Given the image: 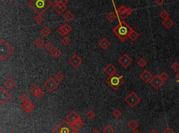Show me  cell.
Instances as JSON below:
<instances>
[{
    "instance_id": "cell-1",
    "label": "cell",
    "mask_w": 179,
    "mask_h": 133,
    "mask_svg": "<svg viewBox=\"0 0 179 133\" xmlns=\"http://www.w3.org/2000/svg\"><path fill=\"white\" fill-rule=\"evenodd\" d=\"M131 30L132 29L131 27L125 21L122 20L120 21V23L113 29V33L122 42H125L127 41V38H129V35Z\"/></svg>"
},
{
    "instance_id": "cell-2",
    "label": "cell",
    "mask_w": 179,
    "mask_h": 133,
    "mask_svg": "<svg viewBox=\"0 0 179 133\" xmlns=\"http://www.w3.org/2000/svg\"><path fill=\"white\" fill-rule=\"evenodd\" d=\"M52 5L50 0H30L29 6L38 15H42Z\"/></svg>"
},
{
    "instance_id": "cell-3",
    "label": "cell",
    "mask_w": 179,
    "mask_h": 133,
    "mask_svg": "<svg viewBox=\"0 0 179 133\" xmlns=\"http://www.w3.org/2000/svg\"><path fill=\"white\" fill-rule=\"evenodd\" d=\"M14 52V49L5 41L1 39L0 41V59L4 61Z\"/></svg>"
},
{
    "instance_id": "cell-4",
    "label": "cell",
    "mask_w": 179,
    "mask_h": 133,
    "mask_svg": "<svg viewBox=\"0 0 179 133\" xmlns=\"http://www.w3.org/2000/svg\"><path fill=\"white\" fill-rule=\"evenodd\" d=\"M124 82H125V79H124L123 76L119 75L117 73L113 76H110L106 79V82L114 90H117L122 84L124 83Z\"/></svg>"
},
{
    "instance_id": "cell-5",
    "label": "cell",
    "mask_w": 179,
    "mask_h": 133,
    "mask_svg": "<svg viewBox=\"0 0 179 133\" xmlns=\"http://www.w3.org/2000/svg\"><path fill=\"white\" fill-rule=\"evenodd\" d=\"M124 101L130 107H134L141 102V98L136 94V93H134V91H131L127 97L125 98Z\"/></svg>"
},
{
    "instance_id": "cell-6",
    "label": "cell",
    "mask_w": 179,
    "mask_h": 133,
    "mask_svg": "<svg viewBox=\"0 0 179 133\" xmlns=\"http://www.w3.org/2000/svg\"><path fill=\"white\" fill-rule=\"evenodd\" d=\"M72 129L70 126V123L67 120H64L57 125L53 130L52 133H71Z\"/></svg>"
},
{
    "instance_id": "cell-7",
    "label": "cell",
    "mask_w": 179,
    "mask_h": 133,
    "mask_svg": "<svg viewBox=\"0 0 179 133\" xmlns=\"http://www.w3.org/2000/svg\"><path fill=\"white\" fill-rule=\"evenodd\" d=\"M59 86L58 82L53 77H50L49 79L45 82L44 84V86L47 88L49 92H53Z\"/></svg>"
},
{
    "instance_id": "cell-8",
    "label": "cell",
    "mask_w": 179,
    "mask_h": 133,
    "mask_svg": "<svg viewBox=\"0 0 179 133\" xmlns=\"http://www.w3.org/2000/svg\"><path fill=\"white\" fill-rule=\"evenodd\" d=\"M11 98V95L10 93L5 89L4 88H2L0 90V104L3 105L6 104Z\"/></svg>"
},
{
    "instance_id": "cell-9",
    "label": "cell",
    "mask_w": 179,
    "mask_h": 133,
    "mask_svg": "<svg viewBox=\"0 0 179 133\" xmlns=\"http://www.w3.org/2000/svg\"><path fill=\"white\" fill-rule=\"evenodd\" d=\"M150 84L155 89H159L161 86H163V84H164V81L162 79L160 75H156L154 77H153L152 79L150 81Z\"/></svg>"
},
{
    "instance_id": "cell-10",
    "label": "cell",
    "mask_w": 179,
    "mask_h": 133,
    "mask_svg": "<svg viewBox=\"0 0 179 133\" xmlns=\"http://www.w3.org/2000/svg\"><path fill=\"white\" fill-rule=\"evenodd\" d=\"M118 61L120 63V65H122L125 68H127L132 63L133 61H132V59L127 53H125L118 59Z\"/></svg>"
},
{
    "instance_id": "cell-11",
    "label": "cell",
    "mask_w": 179,
    "mask_h": 133,
    "mask_svg": "<svg viewBox=\"0 0 179 133\" xmlns=\"http://www.w3.org/2000/svg\"><path fill=\"white\" fill-rule=\"evenodd\" d=\"M69 63L73 67L78 68L82 63V59L81 57L78 56L77 54H74L69 58Z\"/></svg>"
},
{
    "instance_id": "cell-12",
    "label": "cell",
    "mask_w": 179,
    "mask_h": 133,
    "mask_svg": "<svg viewBox=\"0 0 179 133\" xmlns=\"http://www.w3.org/2000/svg\"><path fill=\"white\" fill-rule=\"evenodd\" d=\"M71 30H72V28L71 27L70 25H68L67 23H65L62 27H59L58 29V33L60 36H66Z\"/></svg>"
},
{
    "instance_id": "cell-13",
    "label": "cell",
    "mask_w": 179,
    "mask_h": 133,
    "mask_svg": "<svg viewBox=\"0 0 179 133\" xmlns=\"http://www.w3.org/2000/svg\"><path fill=\"white\" fill-rule=\"evenodd\" d=\"M80 118H81L80 117V116L78 115V114L76 111H71V112L68 115H67V118H66V120L71 124V123H74V122L76 121H77L78 119H79Z\"/></svg>"
},
{
    "instance_id": "cell-14",
    "label": "cell",
    "mask_w": 179,
    "mask_h": 133,
    "mask_svg": "<svg viewBox=\"0 0 179 133\" xmlns=\"http://www.w3.org/2000/svg\"><path fill=\"white\" fill-rule=\"evenodd\" d=\"M139 77H140L141 79L143 80V82L148 83V82H150V81L152 79L153 75L148 70H144L143 72L141 73Z\"/></svg>"
},
{
    "instance_id": "cell-15",
    "label": "cell",
    "mask_w": 179,
    "mask_h": 133,
    "mask_svg": "<svg viewBox=\"0 0 179 133\" xmlns=\"http://www.w3.org/2000/svg\"><path fill=\"white\" fill-rule=\"evenodd\" d=\"M104 71L107 75H108L109 77L110 76H113L115 74H116V68L114 67V65H112L111 63H109L106 65V67L104 69Z\"/></svg>"
},
{
    "instance_id": "cell-16",
    "label": "cell",
    "mask_w": 179,
    "mask_h": 133,
    "mask_svg": "<svg viewBox=\"0 0 179 133\" xmlns=\"http://www.w3.org/2000/svg\"><path fill=\"white\" fill-rule=\"evenodd\" d=\"M70 126L71 128V129H72V130L76 131V132H77V131L80 130L83 128V121L80 118L79 119L76 121L74 123H71Z\"/></svg>"
},
{
    "instance_id": "cell-17",
    "label": "cell",
    "mask_w": 179,
    "mask_h": 133,
    "mask_svg": "<svg viewBox=\"0 0 179 133\" xmlns=\"http://www.w3.org/2000/svg\"><path fill=\"white\" fill-rule=\"evenodd\" d=\"M21 107H22V109H23V110L25 111V113L30 114V113L34 109V105L32 103V102L29 101L27 102H26V103L23 104Z\"/></svg>"
},
{
    "instance_id": "cell-18",
    "label": "cell",
    "mask_w": 179,
    "mask_h": 133,
    "mask_svg": "<svg viewBox=\"0 0 179 133\" xmlns=\"http://www.w3.org/2000/svg\"><path fill=\"white\" fill-rule=\"evenodd\" d=\"M99 45L101 48H102L103 50H107L108 49L110 45H111V43L110 41L107 39V38H103L101 41L99 42Z\"/></svg>"
},
{
    "instance_id": "cell-19",
    "label": "cell",
    "mask_w": 179,
    "mask_h": 133,
    "mask_svg": "<svg viewBox=\"0 0 179 133\" xmlns=\"http://www.w3.org/2000/svg\"><path fill=\"white\" fill-rule=\"evenodd\" d=\"M54 11L57 14L61 15L62 13H63L64 11H65V10L67 9V6H60L58 4H54V6H52Z\"/></svg>"
},
{
    "instance_id": "cell-20",
    "label": "cell",
    "mask_w": 179,
    "mask_h": 133,
    "mask_svg": "<svg viewBox=\"0 0 179 133\" xmlns=\"http://www.w3.org/2000/svg\"><path fill=\"white\" fill-rule=\"evenodd\" d=\"M16 82L12 78H8V79L4 82V85L6 86L7 88L9 89H11L16 86Z\"/></svg>"
},
{
    "instance_id": "cell-21",
    "label": "cell",
    "mask_w": 179,
    "mask_h": 133,
    "mask_svg": "<svg viewBox=\"0 0 179 133\" xmlns=\"http://www.w3.org/2000/svg\"><path fill=\"white\" fill-rule=\"evenodd\" d=\"M138 123H137L135 120H131V121H129L127 123V127H128L130 130H131L134 131L135 130H136V128H138Z\"/></svg>"
},
{
    "instance_id": "cell-22",
    "label": "cell",
    "mask_w": 179,
    "mask_h": 133,
    "mask_svg": "<svg viewBox=\"0 0 179 133\" xmlns=\"http://www.w3.org/2000/svg\"><path fill=\"white\" fill-rule=\"evenodd\" d=\"M162 25H163L164 27H165L167 29H170L171 27H172L174 25V21L169 18L166 20H164L163 22H162Z\"/></svg>"
},
{
    "instance_id": "cell-23",
    "label": "cell",
    "mask_w": 179,
    "mask_h": 133,
    "mask_svg": "<svg viewBox=\"0 0 179 133\" xmlns=\"http://www.w3.org/2000/svg\"><path fill=\"white\" fill-rule=\"evenodd\" d=\"M63 18L66 21H67V22H70V21L72 20L74 18V16L73 15L71 12L68 11H67L64 14Z\"/></svg>"
},
{
    "instance_id": "cell-24",
    "label": "cell",
    "mask_w": 179,
    "mask_h": 133,
    "mask_svg": "<svg viewBox=\"0 0 179 133\" xmlns=\"http://www.w3.org/2000/svg\"><path fill=\"white\" fill-rule=\"evenodd\" d=\"M50 54H51V55H52V56L54 59H57V58H59V56H60L62 53L58 48L55 47L54 49L50 52Z\"/></svg>"
},
{
    "instance_id": "cell-25",
    "label": "cell",
    "mask_w": 179,
    "mask_h": 133,
    "mask_svg": "<svg viewBox=\"0 0 179 133\" xmlns=\"http://www.w3.org/2000/svg\"><path fill=\"white\" fill-rule=\"evenodd\" d=\"M138 37H139V34L136 31H134V29L131 30V32H130V34L129 35V39H131V41L134 42L135 41H136V39H138Z\"/></svg>"
},
{
    "instance_id": "cell-26",
    "label": "cell",
    "mask_w": 179,
    "mask_h": 133,
    "mask_svg": "<svg viewBox=\"0 0 179 133\" xmlns=\"http://www.w3.org/2000/svg\"><path fill=\"white\" fill-rule=\"evenodd\" d=\"M41 90V89L40 88V87H39L37 84H34V85H33L30 89V93H31L33 95H34V96H35V95H36Z\"/></svg>"
},
{
    "instance_id": "cell-27",
    "label": "cell",
    "mask_w": 179,
    "mask_h": 133,
    "mask_svg": "<svg viewBox=\"0 0 179 133\" xmlns=\"http://www.w3.org/2000/svg\"><path fill=\"white\" fill-rule=\"evenodd\" d=\"M133 11H134V10H133V9H131L130 7H128V9H127V11H125V13L120 16V18L121 19V20H125V19L128 17V16H130V15L133 13Z\"/></svg>"
},
{
    "instance_id": "cell-28",
    "label": "cell",
    "mask_w": 179,
    "mask_h": 133,
    "mask_svg": "<svg viewBox=\"0 0 179 133\" xmlns=\"http://www.w3.org/2000/svg\"><path fill=\"white\" fill-rule=\"evenodd\" d=\"M50 33H51V30L48 27H43L41 29V34L45 37H48L50 34Z\"/></svg>"
},
{
    "instance_id": "cell-29",
    "label": "cell",
    "mask_w": 179,
    "mask_h": 133,
    "mask_svg": "<svg viewBox=\"0 0 179 133\" xmlns=\"http://www.w3.org/2000/svg\"><path fill=\"white\" fill-rule=\"evenodd\" d=\"M34 44L35 45L37 48H41L44 45V42L40 38H37V39L34 41Z\"/></svg>"
},
{
    "instance_id": "cell-30",
    "label": "cell",
    "mask_w": 179,
    "mask_h": 133,
    "mask_svg": "<svg viewBox=\"0 0 179 133\" xmlns=\"http://www.w3.org/2000/svg\"><path fill=\"white\" fill-rule=\"evenodd\" d=\"M116 17H117V16H116V15L114 13V12H110V13H109L106 16V18H107V20H108L110 23H113V22L116 20Z\"/></svg>"
},
{
    "instance_id": "cell-31",
    "label": "cell",
    "mask_w": 179,
    "mask_h": 133,
    "mask_svg": "<svg viewBox=\"0 0 179 133\" xmlns=\"http://www.w3.org/2000/svg\"><path fill=\"white\" fill-rule=\"evenodd\" d=\"M127 9H128V7H126L125 6H120L118 8V11H117V13H118V16L120 17L122 15H123V14L125 13V11H127Z\"/></svg>"
},
{
    "instance_id": "cell-32",
    "label": "cell",
    "mask_w": 179,
    "mask_h": 133,
    "mask_svg": "<svg viewBox=\"0 0 179 133\" xmlns=\"http://www.w3.org/2000/svg\"><path fill=\"white\" fill-rule=\"evenodd\" d=\"M103 132L104 133H114L115 132V130L114 128L111 126V125H108L105 127L104 130H103Z\"/></svg>"
},
{
    "instance_id": "cell-33",
    "label": "cell",
    "mask_w": 179,
    "mask_h": 133,
    "mask_svg": "<svg viewBox=\"0 0 179 133\" xmlns=\"http://www.w3.org/2000/svg\"><path fill=\"white\" fill-rule=\"evenodd\" d=\"M34 21L36 25H41L43 21V16H41V15H37V16H36L34 18Z\"/></svg>"
},
{
    "instance_id": "cell-34",
    "label": "cell",
    "mask_w": 179,
    "mask_h": 133,
    "mask_svg": "<svg viewBox=\"0 0 179 133\" xmlns=\"http://www.w3.org/2000/svg\"><path fill=\"white\" fill-rule=\"evenodd\" d=\"M136 63H137V65L138 66H140L141 68H143L147 64V61L145 59H143V58H141L140 59H138V61H137Z\"/></svg>"
},
{
    "instance_id": "cell-35",
    "label": "cell",
    "mask_w": 179,
    "mask_h": 133,
    "mask_svg": "<svg viewBox=\"0 0 179 133\" xmlns=\"http://www.w3.org/2000/svg\"><path fill=\"white\" fill-rule=\"evenodd\" d=\"M20 100H21V102H23V104L24 103H26V102H29L30 100H29V97L27 96V95L25 94V93H23V94L21 95V96H20Z\"/></svg>"
},
{
    "instance_id": "cell-36",
    "label": "cell",
    "mask_w": 179,
    "mask_h": 133,
    "mask_svg": "<svg viewBox=\"0 0 179 133\" xmlns=\"http://www.w3.org/2000/svg\"><path fill=\"white\" fill-rule=\"evenodd\" d=\"M95 116H96V114H95V113L92 110H88V112H87V113H86V116H87V118L88 119H90V120H92L95 117Z\"/></svg>"
},
{
    "instance_id": "cell-37",
    "label": "cell",
    "mask_w": 179,
    "mask_h": 133,
    "mask_svg": "<svg viewBox=\"0 0 179 133\" xmlns=\"http://www.w3.org/2000/svg\"><path fill=\"white\" fill-rule=\"evenodd\" d=\"M160 17L161 18H162L163 20H166V19L169 18V13H168L167 11L164 10V11H162L160 13Z\"/></svg>"
},
{
    "instance_id": "cell-38",
    "label": "cell",
    "mask_w": 179,
    "mask_h": 133,
    "mask_svg": "<svg viewBox=\"0 0 179 133\" xmlns=\"http://www.w3.org/2000/svg\"><path fill=\"white\" fill-rule=\"evenodd\" d=\"M112 114H113V116H114L116 119H118V118H120V116H121V115H122V112H121V111L119 110L118 109H114V112H112Z\"/></svg>"
},
{
    "instance_id": "cell-39",
    "label": "cell",
    "mask_w": 179,
    "mask_h": 133,
    "mask_svg": "<svg viewBox=\"0 0 179 133\" xmlns=\"http://www.w3.org/2000/svg\"><path fill=\"white\" fill-rule=\"evenodd\" d=\"M45 48L48 50V52H51V51L54 49L55 47L54 45H53L51 42H48V43L45 45Z\"/></svg>"
},
{
    "instance_id": "cell-40",
    "label": "cell",
    "mask_w": 179,
    "mask_h": 133,
    "mask_svg": "<svg viewBox=\"0 0 179 133\" xmlns=\"http://www.w3.org/2000/svg\"><path fill=\"white\" fill-rule=\"evenodd\" d=\"M62 43L64 45H68L71 43V39L67 36H64V38L61 40Z\"/></svg>"
},
{
    "instance_id": "cell-41",
    "label": "cell",
    "mask_w": 179,
    "mask_h": 133,
    "mask_svg": "<svg viewBox=\"0 0 179 133\" xmlns=\"http://www.w3.org/2000/svg\"><path fill=\"white\" fill-rule=\"evenodd\" d=\"M55 4H58L60 6H66L67 4V0H55Z\"/></svg>"
},
{
    "instance_id": "cell-42",
    "label": "cell",
    "mask_w": 179,
    "mask_h": 133,
    "mask_svg": "<svg viewBox=\"0 0 179 133\" xmlns=\"http://www.w3.org/2000/svg\"><path fill=\"white\" fill-rule=\"evenodd\" d=\"M55 79H56L58 82H60L62 81L64 79L63 75L62 74L61 72H58V73H57V74L55 75Z\"/></svg>"
},
{
    "instance_id": "cell-43",
    "label": "cell",
    "mask_w": 179,
    "mask_h": 133,
    "mask_svg": "<svg viewBox=\"0 0 179 133\" xmlns=\"http://www.w3.org/2000/svg\"><path fill=\"white\" fill-rule=\"evenodd\" d=\"M171 68L172 70H174L175 72H178L179 70V63L178 62H174L171 65Z\"/></svg>"
},
{
    "instance_id": "cell-44",
    "label": "cell",
    "mask_w": 179,
    "mask_h": 133,
    "mask_svg": "<svg viewBox=\"0 0 179 133\" xmlns=\"http://www.w3.org/2000/svg\"><path fill=\"white\" fill-rule=\"evenodd\" d=\"M160 75V77H161L162 79H163L164 82H165L168 78H169V75H168L166 72H162L161 74Z\"/></svg>"
},
{
    "instance_id": "cell-45",
    "label": "cell",
    "mask_w": 179,
    "mask_h": 133,
    "mask_svg": "<svg viewBox=\"0 0 179 133\" xmlns=\"http://www.w3.org/2000/svg\"><path fill=\"white\" fill-rule=\"evenodd\" d=\"M163 133H174V130H173L171 128H169V127H168L165 130H164Z\"/></svg>"
},
{
    "instance_id": "cell-46",
    "label": "cell",
    "mask_w": 179,
    "mask_h": 133,
    "mask_svg": "<svg viewBox=\"0 0 179 133\" xmlns=\"http://www.w3.org/2000/svg\"><path fill=\"white\" fill-rule=\"evenodd\" d=\"M43 95H44V93H43V91L41 90L39 93H37V94L36 95H35V97H36L37 98H41L43 96Z\"/></svg>"
},
{
    "instance_id": "cell-47",
    "label": "cell",
    "mask_w": 179,
    "mask_h": 133,
    "mask_svg": "<svg viewBox=\"0 0 179 133\" xmlns=\"http://www.w3.org/2000/svg\"><path fill=\"white\" fill-rule=\"evenodd\" d=\"M155 4H156L157 5H158V6H161L162 4H163L164 0H155Z\"/></svg>"
},
{
    "instance_id": "cell-48",
    "label": "cell",
    "mask_w": 179,
    "mask_h": 133,
    "mask_svg": "<svg viewBox=\"0 0 179 133\" xmlns=\"http://www.w3.org/2000/svg\"><path fill=\"white\" fill-rule=\"evenodd\" d=\"M149 133H159L156 130H155V129H153V130H151L150 131Z\"/></svg>"
},
{
    "instance_id": "cell-49",
    "label": "cell",
    "mask_w": 179,
    "mask_h": 133,
    "mask_svg": "<svg viewBox=\"0 0 179 133\" xmlns=\"http://www.w3.org/2000/svg\"><path fill=\"white\" fill-rule=\"evenodd\" d=\"M176 80L178 82H179V72L176 75Z\"/></svg>"
},
{
    "instance_id": "cell-50",
    "label": "cell",
    "mask_w": 179,
    "mask_h": 133,
    "mask_svg": "<svg viewBox=\"0 0 179 133\" xmlns=\"http://www.w3.org/2000/svg\"><path fill=\"white\" fill-rule=\"evenodd\" d=\"M132 133H141V132L140 131L137 130H135L133 131V132Z\"/></svg>"
},
{
    "instance_id": "cell-51",
    "label": "cell",
    "mask_w": 179,
    "mask_h": 133,
    "mask_svg": "<svg viewBox=\"0 0 179 133\" xmlns=\"http://www.w3.org/2000/svg\"><path fill=\"white\" fill-rule=\"evenodd\" d=\"M91 133H100V132H98V131L97 130H93L92 132H91Z\"/></svg>"
},
{
    "instance_id": "cell-52",
    "label": "cell",
    "mask_w": 179,
    "mask_h": 133,
    "mask_svg": "<svg viewBox=\"0 0 179 133\" xmlns=\"http://www.w3.org/2000/svg\"><path fill=\"white\" fill-rule=\"evenodd\" d=\"M71 133H77V132H76V131L72 130V131H71Z\"/></svg>"
},
{
    "instance_id": "cell-53",
    "label": "cell",
    "mask_w": 179,
    "mask_h": 133,
    "mask_svg": "<svg viewBox=\"0 0 179 133\" xmlns=\"http://www.w3.org/2000/svg\"><path fill=\"white\" fill-rule=\"evenodd\" d=\"M10 1H11V2H14V1H16V0H10Z\"/></svg>"
},
{
    "instance_id": "cell-54",
    "label": "cell",
    "mask_w": 179,
    "mask_h": 133,
    "mask_svg": "<svg viewBox=\"0 0 179 133\" xmlns=\"http://www.w3.org/2000/svg\"><path fill=\"white\" fill-rule=\"evenodd\" d=\"M10 133H15V132H11Z\"/></svg>"
},
{
    "instance_id": "cell-55",
    "label": "cell",
    "mask_w": 179,
    "mask_h": 133,
    "mask_svg": "<svg viewBox=\"0 0 179 133\" xmlns=\"http://www.w3.org/2000/svg\"></svg>"
}]
</instances>
